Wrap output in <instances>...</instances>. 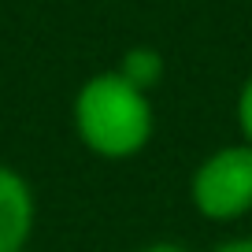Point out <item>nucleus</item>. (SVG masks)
I'll return each mask as SVG.
<instances>
[{"instance_id": "nucleus-5", "label": "nucleus", "mask_w": 252, "mask_h": 252, "mask_svg": "<svg viewBox=\"0 0 252 252\" xmlns=\"http://www.w3.org/2000/svg\"><path fill=\"white\" fill-rule=\"evenodd\" d=\"M237 123H241L245 145H252V74L245 78V86H241V96H237Z\"/></svg>"}, {"instance_id": "nucleus-7", "label": "nucleus", "mask_w": 252, "mask_h": 252, "mask_svg": "<svg viewBox=\"0 0 252 252\" xmlns=\"http://www.w3.org/2000/svg\"><path fill=\"white\" fill-rule=\"evenodd\" d=\"M141 252H189V249H182V245H171V241H159V245H149V249H141Z\"/></svg>"}, {"instance_id": "nucleus-3", "label": "nucleus", "mask_w": 252, "mask_h": 252, "mask_svg": "<svg viewBox=\"0 0 252 252\" xmlns=\"http://www.w3.org/2000/svg\"><path fill=\"white\" fill-rule=\"evenodd\" d=\"M37 219V200L33 189L15 167L0 163V252L26 249Z\"/></svg>"}, {"instance_id": "nucleus-6", "label": "nucleus", "mask_w": 252, "mask_h": 252, "mask_svg": "<svg viewBox=\"0 0 252 252\" xmlns=\"http://www.w3.org/2000/svg\"><path fill=\"white\" fill-rule=\"evenodd\" d=\"M215 252H252V237H237V241H226V245H219Z\"/></svg>"}, {"instance_id": "nucleus-1", "label": "nucleus", "mask_w": 252, "mask_h": 252, "mask_svg": "<svg viewBox=\"0 0 252 252\" xmlns=\"http://www.w3.org/2000/svg\"><path fill=\"white\" fill-rule=\"evenodd\" d=\"M74 130L78 141L104 159L137 156L152 137L149 93L126 82L119 71L93 74L74 96Z\"/></svg>"}, {"instance_id": "nucleus-8", "label": "nucleus", "mask_w": 252, "mask_h": 252, "mask_svg": "<svg viewBox=\"0 0 252 252\" xmlns=\"http://www.w3.org/2000/svg\"><path fill=\"white\" fill-rule=\"evenodd\" d=\"M19 252H26V249H19Z\"/></svg>"}, {"instance_id": "nucleus-2", "label": "nucleus", "mask_w": 252, "mask_h": 252, "mask_svg": "<svg viewBox=\"0 0 252 252\" xmlns=\"http://www.w3.org/2000/svg\"><path fill=\"white\" fill-rule=\"evenodd\" d=\"M189 197L204 219L230 222L252 212V145H226L193 171Z\"/></svg>"}, {"instance_id": "nucleus-4", "label": "nucleus", "mask_w": 252, "mask_h": 252, "mask_svg": "<svg viewBox=\"0 0 252 252\" xmlns=\"http://www.w3.org/2000/svg\"><path fill=\"white\" fill-rule=\"evenodd\" d=\"M115 71L123 74L126 82H134L137 89H145V93H149L152 86H159V78H163V71H167V63H163V56H159L152 45H134V48H126V56L119 60Z\"/></svg>"}]
</instances>
